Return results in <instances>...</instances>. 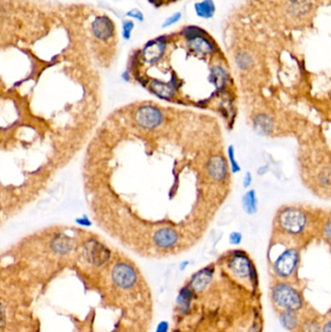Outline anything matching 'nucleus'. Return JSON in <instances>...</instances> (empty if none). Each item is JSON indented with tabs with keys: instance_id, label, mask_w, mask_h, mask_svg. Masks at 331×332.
<instances>
[{
	"instance_id": "412c9836",
	"label": "nucleus",
	"mask_w": 331,
	"mask_h": 332,
	"mask_svg": "<svg viewBox=\"0 0 331 332\" xmlns=\"http://www.w3.org/2000/svg\"><path fill=\"white\" fill-rule=\"evenodd\" d=\"M134 28L133 21H125L123 24V37L125 40H129Z\"/></svg>"
},
{
	"instance_id": "9d476101",
	"label": "nucleus",
	"mask_w": 331,
	"mask_h": 332,
	"mask_svg": "<svg viewBox=\"0 0 331 332\" xmlns=\"http://www.w3.org/2000/svg\"><path fill=\"white\" fill-rule=\"evenodd\" d=\"M164 44L159 41H152L147 44L143 50V58L148 63L156 62L164 52Z\"/></svg>"
},
{
	"instance_id": "cd10ccee",
	"label": "nucleus",
	"mask_w": 331,
	"mask_h": 332,
	"mask_svg": "<svg viewBox=\"0 0 331 332\" xmlns=\"http://www.w3.org/2000/svg\"><path fill=\"white\" fill-rule=\"evenodd\" d=\"M305 329H307L305 332H317V329H315V325H310V324H306L305 325Z\"/></svg>"
},
{
	"instance_id": "f03ea898",
	"label": "nucleus",
	"mask_w": 331,
	"mask_h": 332,
	"mask_svg": "<svg viewBox=\"0 0 331 332\" xmlns=\"http://www.w3.org/2000/svg\"><path fill=\"white\" fill-rule=\"evenodd\" d=\"M272 295L276 304L286 310L295 311L302 305V299L298 291L285 283L276 285L273 289Z\"/></svg>"
},
{
	"instance_id": "a211bd4d",
	"label": "nucleus",
	"mask_w": 331,
	"mask_h": 332,
	"mask_svg": "<svg viewBox=\"0 0 331 332\" xmlns=\"http://www.w3.org/2000/svg\"><path fill=\"white\" fill-rule=\"evenodd\" d=\"M253 57L248 53H241L236 57V63L240 69H248L253 65Z\"/></svg>"
},
{
	"instance_id": "a878e982",
	"label": "nucleus",
	"mask_w": 331,
	"mask_h": 332,
	"mask_svg": "<svg viewBox=\"0 0 331 332\" xmlns=\"http://www.w3.org/2000/svg\"><path fill=\"white\" fill-rule=\"evenodd\" d=\"M324 233L325 236L331 241V221L327 222V224L324 227Z\"/></svg>"
},
{
	"instance_id": "7ed1b4c3",
	"label": "nucleus",
	"mask_w": 331,
	"mask_h": 332,
	"mask_svg": "<svg viewBox=\"0 0 331 332\" xmlns=\"http://www.w3.org/2000/svg\"><path fill=\"white\" fill-rule=\"evenodd\" d=\"M279 223L285 231L298 234L306 225V217L302 211L296 208H287L280 214Z\"/></svg>"
},
{
	"instance_id": "c756f323",
	"label": "nucleus",
	"mask_w": 331,
	"mask_h": 332,
	"mask_svg": "<svg viewBox=\"0 0 331 332\" xmlns=\"http://www.w3.org/2000/svg\"><path fill=\"white\" fill-rule=\"evenodd\" d=\"M175 332H178V331H175Z\"/></svg>"
},
{
	"instance_id": "6ab92c4d",
	"label": "nucleus",
	"mask_w": 331,
	"mask_h": 332,
	"mask_svg": "<svg viewBox=\"0 0 331 332\" xmlns=\"http://www.w3.org/2000/svg\"><path fill=\"white\" fill-rule=\"evenodd\" d=\"M193 297V292L189 289H183L180 293V304L183 305L185 308H189L191 300Z\"/></svg>"
},
{
	"instance_id": "f8f14e48",
	"label": "nucleus",
	"mask_w": 331,
	"mask_h": 332,
	"mask_svg": "<svg viewBox=\"0 0 331 332\" xmlns=\"http://www.w3.org/2000/svg\"><path fill=\"white\" fill-rule=\"evenodd\" d=\"M254 126L258 134L265 136L271 132L273 128V121L269 116L265 114H261L256 117L254 121Z\"/></svg>"
},
{
	"instance_id": "ddd939ff",
	"label": "nucleus",
	"mask_w": 331,
	"mask_h": 332,
	"mask_svg": "<svg viewBox=\"0 0 331 332\" xmlns=\"http://www.w3.org/2000/svg\"><path fill=\"white\" fill-rule=\"evenodd\" d=\"M194 10L199 18L210 19L216 12V6L213 0H203L195 3Z\"/></svg>"
},
{
	"instance_id": "1a4fd4ad",
	"label": "nucleus",
	"mask_w": 331,
	"mask_h": 332,
	"mask_svg": "<svg viewBox=\"0 0 331 332\" xmlns=\"http://www.w3.org/2000/svg\"><path fill=\"white\" fill-rule=\"evenodd\" d=\"M209 174L215 181H222L227 174V165L224 158L220 155H213L209 160Z\"/></svg>"
},
{
	"instance_id": "39448f33",
	"label": "nucleus",
	"mask_w": 331,
	"mask_h": 332,
	"mask_svg": "<svg viewBox=\"0 0 331 332\" xmlns=\"http://www.w3.org/2000/svg\"><path fill=\"white\" fill-rule=\"evenodd\" d=\"M112 277L115 283L124 289L132 287L137 279L134 269L126 263L117 264L113 269Z\"/></svg>"
},
{
	"instance_id": "aec40b11",
	"label": "nucleus",
	"mask_w": 331,
	"mask_h": 332,
	"mask_svg": "<svg viewBox=\"0 0 331 332\" xmlns=\"http://www.w3.org/2000/svg\"><path fill=\"white\" fill-rule=\"evenodd\" d=\"M227 153H228V158H229V162H230V167L233 173H237L241 170L239 163L237 162V160L235 159V151L233 146H229L228 150H227Z\"/></svg>"
},
{
	"instance_id": "4be33fe9",
	"label": "nucleus",
	"mask_w": 331,
	"mask_h": 332,
	"mask_svg": "<svg viewBox=\"0 0 331 332\" xmlns=\"http://www.w3.org/2000/svg\"><path fill=\"white\" fill-rule=\"evenodd\" d=\"M182 18V14L180 12H177V13H174L173 15H171L170 17H168L164 21V23L162 24V28H168L174 24H176L177 22H179Z\"/></svg>"
},
{
	"instance_id": "f257e3e1",
	"label": "nucleus",
	"mask_w": 331,
	"mask_h": 332,
	"mask_svg": "<svg viewBox=\"0 0 331 332\" xmlns=\"http://www.w3.org/2000/svg\"><path fill=\"white\" fill-rule=\"evenodd\" d=\"M183 132V111L152 104L116 112L100 128L85 165L86 189L108 232L146 233L161 249L183 240L192 170Z\"/></svg>"
},
{
	"instance_id": "9b49d317",
	"label": "nucleus",
	"mask_w": 331,
	"mask_h": 332,
	"mask_svg": "<svg viewBox=\"0 0 331 332\" xmlns=\"http://www.w3.org/2000/svg\"><path fill=\"white\" fill-rule=\"evenodd\" d=\"M190 48L197 55H206L213 53L214 46L203 36H198L190 40Z\"/></svg>"
},
{
	"instance_id": "dca6fc26",
	"label": "nucleus",
	"mask_w": 331,
	"mask_h": 332,
	"mask_svg": "<svg viewBox=\"0 0 331 332\" xmlns=\"http://www.w3.org/2000/svg\"><path fill=\"white\" fill-rule=\"evenodd\" d=\"M209 80L218 90H221L226 83L227 74L221 66H215L211 69Z\"/></svg>"
},
{
	"instance_id": "c85d7f7f",
	"label": "nucleus",
	"mask_w": 331,
	"mask_h": 332,
	"mask_svg": "<svg viewBox=\"0 0 331 332\" xmlns=\"http://www.w3.org/2000/svg\"><path fill=\"white\" fill-rule=\"evenodd\" d=\"M322 332H331V321H328L327 323H325V325L323 326Z\"/></svg>"
},
{
	"instance_id": "423d86ee",
	"label": "nucleus",
	"mask_w": 331,
	"mask_h": 332,
	"mask_svg": "<svg viewBox=\"0 0 331 332\" xmlns=\"http://www.w3.org/2000/svg\"><path fill=\"white\" fill-rule=\"evenodd\" d=\"M114 25L106 16L97 17L92 24V30L95 37L100 41H108L114 35Z\"/></svg>"
},
{
	"instance_id": "20e7f679",
	"label": "nucleus",
	"mask_w": 331,
	"mask_h": 332,
	"mask_svg": "<svg viewBox=\"0 0 331 332\" xmlns=\"http://www.w3.org/2000/svg\"><path fill=\"white\" fill-rule=\"evenodd\" d=\"M298 263V253L295 250L285 251L275 262L274 267L279 276L288 277L294 271Z\"/></svg>"
},
{
	"instance_id": "393cba45",
	"label": "nucleus",
	"mask_w": 331,
	"mask_h": 332,
	"mask_svg": "<svg viewBox=\"0 0 331 332\" xmlns=\"http://www.w3.org/2000/svg\"><path fill=\"white\" fill-rule=\"evenodd\" d=\"M252 182H253L252 174L250 172H247L246 175L244 176V179H243V187L245 189H248L249 187L252 185Z\"/></svg>"
},
{
	"instance_id": "b1692460",
	"label": "nucleus",
	"mask_w": 331,
	"mask_h": 332,
	"mask_svg": "<svg viewBox=\"0 0 331 332\" xmlns=\"http://www.w3.org/2000/svg\"><path fill=\"white\" fill-rule=\"evenodd\" d=\"M242 234L240 232H232L229 235V242L231 245H239L242 242Z\"/></svg>"
},
{
	"instance_id": "6e6552de",
	"label": "nucleus",
	"mask_w": 331,
	"mask_h": 332,
	"mask_svg": "<svg viewBox=\"0 0 331 332\" xmlns=\"http://www.w3.org/2000/svg\"><path fill=\"white\" fill-rule=\"evenodd\" d=\"M313 7L312 0H287L286 10L293 18H303Z\"/></svg>"
},
{
	"instance_id": "5701e85b",
	"label": "nucleus",
	"mask_w": 331,
	"mask_h": 332,
	"mask_svg": "<svg viewBox=\"0 0 331 332\" xmlns=\"http://www.w3.org/2000/svg\"><path fill=\"white\" fill-rule=\"evenodd\" d=\"M126 16L128 18H131V19H134V20H137L139 22H143L144 21V15L142 13V11H140L137 8H133L129 11L126 12Z\"/></svg>"
},
{
	"instance_id": "4468645a",
	"label": "nucleus",
	"mask_w": 331,
	"mask_h": 332,
	"mask_svg": "<svg viewBox=\"0 0 331 332\" xmlns=\"http://www.w3.org/2000/svg\"><path fill=\"white\" fill-rule=\"evenodd\" d=\"M212 275H213V270L209 268L203 269L200 272H198L193 277L192 282L193 289L195 291H202L203 289H205L212 279Z\"/></svg>"
},
{
	"instance_id": "bb28decb",
	"label": "nucleus",
	"mask_w": 331,
	"mask_h": 332,
	"mask_svg": "<svg viewBox=\"0 0 331 332\" xmlns=\"http://www.w3.org/2000/svg\"><path fill=\"white\" fill-rule=\"evenodd\" d=\"M167 329H168V326H167V323L166 322H161L158 327H157V331L156 332H167Z\"/></svg>"
},
{
	"instance_id": "2eb2a0df",
	"label": "nucleus",
	"mask_w": 331,
	"mask_h": 332,
	"mask_svg": "<svg viewBox=\"0 0 331 332\" xmlns=\"http://www.w3.org/2000/svg\"><path fill=\"white\" fill-rule=\"evenodd\" d=\"M242 206L248 215H254L258 212V198L254 190H250L243 195Z\"/></svg>"
},
{
	"instance_id": "0eeeda50",
	"label": "nucleus",
	"mask_w": 331,
	"mask_h": 332,
	"mask_svg": "<svg viewBox=\"0 0 331 332\" xmlns=\"http://www.w3.org/2000/svg\"><path fill=\"white\" fill-rule=\"evenodd\" d=\"M229 267L237 276H251L253 274V266L248 258L242 253H236L229 263Z\"/></svg>"
},
{
	"instance_id": "f3484780",
	"label": "nucleus",
	"mask_w": 331,
	"mask_h": 332,
	"mask_svg": "<svg viewBox=\"0 0 331 332\" xmlns=\"http://www.w3.org/2000/svg\"><path fill=\"white\" fill-rule=\"evenodd\" d=\"M280 320L282 325L287 329H293L297 326V317L292 310L284 311L280 316Z\"/></svg>"
}]
</instances>
